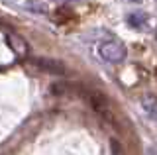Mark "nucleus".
Instances as JSON below:
<instances>
[{
	"label": "nucleus",
	"instance_id": "nucleus-4",
	"mask_svg": "<svg viewBox=\"0 0 157 155\" xmlns=\"http://www.w3.org/2000/svg\"><path fill=\"white\" fill-rule=\"evenodd\" d=\"M141 108L157 122V98L155 96H149V94L141 96Z\"/></svg>",
	"mask_w": 157,
	"mask_h": 155
},
{
	"label": "nucleus",
	"instance_id": "nucleus-1",
	"mask_svg": "<svg viewBox=\"0 0 157 155\" xmlns=\"http://www.w3.org/2000/svg\"><path fill=\"white\" fill-rule=\"evenodd\" d=\"M98 55L108 63H120L126 59V47L120 40H104L98 45Z\"/></svg>",
	"mask_w": 157,
	"mask_h": 155
},
{
	"label": "nucleus",
	"instance_id": "nucleus-2",
	"mask_svg": "<svg viewBox=\"0 0 157 155\" xmlns=\"http://www.w3.org/2000/svg\"><path fill=\"white\" fill-rule=\"evenodd\" d=\"M32 63L43 73H51V75H63L65 73V65L57 59H51V57H32Z\"/></svg>",
	"mask_w": 157,
	"mask_h": 155
},
{
	"label": "nucleus",
	"instance_id": "nucleus-9",
	"mask_svg": "<svg viewBox=\"0 0 157 155\" xmlns=\"http://www.w3.org/2000/svg\"><path fill=\"white\" fill-rule=\"evenodd\" d=\"M59 2H85V0H59Z\"/></svg>",
	"mask_w": 157,
	"mask_h": 155
},
{
	"label": "nucleus",
	"instance_id": "nucleus-8",
	"mask_svg": "<svg viewBox=\"0 0 157 155\" xmlns=\"http://www.w3.org/2000/svg\"><path fill=\"white\" fill-rule=\"evenodd\" d=\"M147 155H157V147H151V149H149V153H147Z\"/></svg>",
	"mask_w": 157,
	"mask_h": 155
},
{
	"label": "nucleus",
	"instance_id": "nucleus-7",
	"mask_svg": "<svg viewBox=\"0 0 157 155\" xmlns=\"http://www.w3.org/2000/svg\"><path fill=\"white\" fill-rule=\"evenodd\" d=\"M26 8H28V10L29 12H45V6H43V4H39V2H28L26 4Z\"/></svg>",
	"mask_w": 157,
	"mask_h": 155
},
{
	"label": "nucleus",
	"instance_id": "nucleus-10",
	"mask_svg": "<svg viewBox=\"0 0 157 155\" xmlns=\"http://www.w3.org/2000/svg\"><path fill=\"white\" fill-rule=\"evenodd\" d=\"M130 2H136L137 4V2H141V0H130Z\"/></svg>",
	"mask_w": 157,
	"mask_h": 155
},
{
	"label": "nucleus",
	"instance_id": "nucleus-3",
	"mask_svg": "<svg viewBox=\"0 0 157 155\" xmlns=\"http://www.w3.org/2000/svg\"><path fill=\"white\" fill-rule=\"evenodd\" d=\"M8 43L18 55H28V43L22 40L20 36H14V33H8Z\"/></svg>",
	"mask_w": 157,
	"mask_h": 155
},
{
	"label": "nucleus",
	"instance_id": "nucleus-6",
	"mask_svg": "<svg viewBox=\"0 0 157 155\" xmlns=\"http://www.w3.org/2000/svg\"><path fill=\"white\" fill-rule=\"evenodd\" d=\"M63 10H65V8H59V10H57L55 22H59V24H61V22H67V18H75L73 14H69V12H63Z\"/></svg>",
	"mask_w": 157,
	"mask_h": 155
},
{
	"label": "nucleus",
	"instance_id": "nucleus-5",
	"mask_svg": "<svg viewBox=\"0 0 157 155\" xmlns=\"http://www.w3.org/2000/svg\"><path fill=\"white\" fill-rule=\"evenodd\" d=\"M147 20V16L145 14H141V12H132V14H128V24H130L132 28H136V30H141V28H145V22Z\"/></svg>",
	"mask_w": 157,
	"mask_h": 155
}]
</instances>
